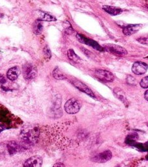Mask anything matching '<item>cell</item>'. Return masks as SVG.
<instances>
[{"mask_svg":"<svg viewBox=\"0 0 148 167\" xmlns=\"http://www.w3.org/2000/svg\"><path fill=\"white\" fill-rule=\"evenodd\" d=\"M40 135V130L37 127H34L27 131L22 132L21 134V140L24 144L32 145L37 142Z\"/></svg>","mask_w":148,"mask_h":167,"instance_id":"obj_1","label":"cell"},{"mask_svg":"<svg viewBox=\"0 0 148 167\" xmlns=\"http://www.w3.org/2000/svg\"><path fill=\"white\" fill-rule=\"evenodd\" d=\"M141 27V25L139 24H130L128 26H125L123 30V33L125 35H131L132 34H134L136 33L139 30L140 28Z\"/></svg>","mask_w":148,"mask_h":167,"instance_id":"obj_12","label":"cell"},{"mask_svg":"<svg viewBox=\"0 0 148 167\" xmlns=\"http://www.w3.org/2000/svg\"><path fill=\"white\" fill-rule=\"evenodd\" d=\"M70 82H72V84L76 87V88H77L78 90H79L81 91H82L85 93H86V95L89 96L90 97H92V98H95V96L94 95V93H93V91L88 88V87L85 85L84 83L81 82V81H78L77 79H74V80H71Z\"/></svg>","mask_w":148,"mask_h":167,"instance_id":"obj_6","label":"cell"},{"mask_svg":"<svg viewBox=\"0 0 148 167\" xmlns=\"http://www.w3.org/2000/svg\"><path fill=\"white\" fill-rule=\"evenodd\" d=\"M39 14L38 20H40L41 21H47V22L56 21V18L53 16H51L48 13H46L42 11H39Z\"/></svg>","mask_w":148,"mask_h":167,"instance_id":"obj_17","label":"cell"},{"mask_svg":"<svg viewBox=\"0 0 148 167\" xmlns=\"http://www.w3.org/2000/svg\"><path fill=\"white\" fill-rule=\"evenodd\" d=\"M137 41L140 42V43H142V44H146L147 45V38H145V37H142V38H140V39H138Z\"/></svg>","mask_w":148,"mask_h":167,"instance_id":"obj_24","label":"cell"},{"mask_svg":"<svg viewBox=\"0 0 148 167\" xmlns=\"http://www.w3.org/2000/svg\"><path fill=\"white\" fill-rule=\"evenodd\" d=\"M68 57L71 61L76 63H78L81 60V58L75 53L74 50L72 49H70L68 51Z\"/></svg>","mask_w":148,"mask_h":167,"instance_id":"obj_20","label":"cell"},{"mask_svg":"<svg viewBox=\"0 0 148 167\" xmlns=\"http://www.w3.org/2000/svg\"><path fill=\"white\" fill-rule=\"evenodd\" d=\"M12 117L9 112L5 110L0 111V132L4 129H10L12 125Z\"/></svg>","mask_w":148,"mask_h":167,"instance_id":"obj_2","label":"cell"},{"mask_svg":"<svg viewBox=\"0 0 148 167\" xmlns=\"http://www.w3.org/2000/svg\"><path fill=\"white\" fill-rule=\"evenodd\" d=\"M118 167H120V166H118Z\"/></svg>","mask_w":148,"mask_h":167,"instance_id":"obj_29","label":"cell"},{"mask_svg":"<svg viewBox=\"0 0 148 167\" xmlns=\"http://www.w3.org/2000/svg\"><path fill=\"white\" fill-rule=\"evenodd\" d=\"M44 57H46V59L49 60L51 57V52L50 51V49L48 47H46L44 49Z\"/></svg>","mask_w":148,"mask_h":167,"instance_id":"obj_21","label":"cell"},{"mask_svg":"<svg viewBox=\"0 0 148 167\" xmlns=\"http://www.w3.org/2000/svg\"><path fill=\"white\" fill-rule=\"evenodd\" d=\"M114 93L115 94V96L119 99L120 101H122V103L125 105V106H127L129 104V101L126 98V96L125 95V93L123 92V90H122L120 88H116L114 90Z\"/></svg>","mask_w":148,"mask_h":167,"instance_id":"obj_14","label":"cell"},{"mask_svg":"<svg viewBox=\"0 0 148 167\" xmlns=\"http://www.w3.org/2000/svg\"><path fill=\"white\" fill-rule=\"evenodd\" d=\"M6 82H7V80L5 78V76L2 75H0V84H3L6 83Z\"/></svg>","mask_w":148,"mask_h":167,"instance_id":"obj_25","label":"cell"},{"mask_svg":"<svg viewBox=\"0 0 148 167\" xmlns=\"http://www.w3.org/2000/svg\"><path fill=\"white\" fill-rule=\"evenodd\" d=\"M43 163L42 158L39 155H34L27 159L24 164V167H41Z\"/></svg>","mask_w":148,"mask_h":167,"instance_id":"obj_10","label":"cell"},{"mask_svg":"<svg viewBox=\"0 0 148 167\" xmlns=\"http://www.w3.org/2000/svg\"><path fill=\"white\" fill-rule=\"evenodd\" d=\"M23 74L25 80L31 81V80L34 79L37 75L36 68L32 64H25L23 68Z\"/></svg>","mask_w":148,"mask_h":167,"instance_id":"obj_5","label":"cell"},{"mask_svg":"<svg viewBox=\"0 0 148 167\" xmlns=\"http://www.w3.org/2000/svg\"><path fill=\"white\" fill-rule=\"evenodd\" d=\"M53 167H65V166L64 164L62 163H57L53 166Z\"/></svg>","mask_w":148,"mask_h":167,"instance_id":"obj_26","label":"cell"},{"mask_svg":"<svg viewBox=\"0 0 148 167\" xmlns=\"http://www.w3.org/2000/svg\"><path fill=\"white\" fill-rule=\"evenodd\" d=\"M53 76L57 80H64L66 79V77L63 72L58 69V67H55L52 72Z\"/></svg>","mask_w":148,"mask_h":167,"instance_id":"obj_19","label":"cell"},{"mask_svg":"<svg viewBox=\"0 0 148 167\" xmlns=\"http://www.w3.org/2000/svg\"><path fill=\"white\" fill-rule=\"evenodd\" d=\"M113 157V154L110 150H107L98 154L92 158V161L98 163H104L110 161Z\"/></svg>","mask_w":148,"mask_h":167,"instance_id":"obj_9","label":"cell"},{"mask_svg":"<svg viewBox=\"0 0 148 167\" xmlns=\"http://www.w3.org/2000/svg\"><path fill=\"white\" fill-rule=\"evenodd\" d=\"M77 38L78 39V41L81 42V43H83V44H85L86 45L88 46H91L92 47H93L94 49L99 50V51H103V48L101 47L97 42H95V41L90 39H88L85 37L84 35H81V34H77Z\"/></svg>","mask_w":148,"mask_h":167,"instance_id":"obj_7","label":"cell"},{"mask_svg":"<svg viewBox=\"0 0 148 167\" xmlns=\"http://www.w3.org/2000/svg\"><path fill=\"white\" fill-rule=\"evenodd\" d=\"M33 30L34 33L36 35H39L42 33L43 30V25H42L41 20L37 19L35 21V22L33 24Z\"/></svg>","mask_w":148,"mask_h":167,"instance_id":"obj_18","label":"cell"},{"mask_svg":"<svg viewBox=\"0 0 148 167\" xmlns=\"http://www.w3.org/2000/svg\"><path fill=\"white\" fill-rule=\"evenodd\" d=\"M103 48L105 51L117 55H126L127 54V50L124 48L116 45H105Z\"/></svg>","mask_w":148,"mask_h":167,"instance_id":"obj_8","label":"cell"},{"mask_svg":"<svg viewBox=\"0 0 148 167\" xmlns=\"http://www.w3.org/2000/svg\"><path fill=\"white\" fill-rule=\"evenodd\" d=\"M81 105L76 99H70L66 101L64 105L65 111L69 114H75L79 112Z\"/></svg>","mask_w":148,"mask_h":167,"instance_id":"obj_3","label":"cell"},{"mask_svg":"<svg viewBox=\"0 0 148 167\" xmlns=\"http://www.w3.org/2000/svg\"><path fill=\"white\" fill-rule=\"evenodd\" d=\"M103 9H104L105 12L111 14V15H118L122 12V10L120 8H117V7L109 6V5H104L103 7Z\"/></svg>","mask_w":148,"mask_h":167,"instance_id":"obj_15","label":"cell"},{"mask_svg":"<svg viewBox=\"0 0 148 167\" xmlns=\"http://www.w3.org/2000/svg\"><path fill=\"white\" fill-rule=\"evenodd\" d=\"M140 86L143 88H147L148 87V76H146L142 79V81L140 82Z\"/></svg>","mask_w":148,"mask_h":167,"instance_id":"obj_22","label":"cell"},{"mask_svg":"<svg viewBox=\"0 0 148 167\" xmlns=\"http://www.w3.org/2000/svg\"><path fill=\"white\" fill-rule=\"evenodd\" d=\"M3 17V14H2V13H0V18H2Z\"/></svg>","mask_w":148,"mask_h":167,"instance_id":"obj_28","label":"cell"},{"mask_svg":"<svg viewBox=\"0 0 148 167\" xmlns=\"http://www.w3.org/2000/svg\"><path fill=\"white\" fill-rule=\"evenodd\" d=\"M127 82L129 84V85H136V80L134 77H132L131 75H129L127 78Z\"/></svg>","mask_w":148,"mask_h":167,"instance_id":"obj_23","label":"cell"},{"mask_svg":"<svg viewBox=\"0 0 148 167\" xmlns=\"http://www.w3.org/2000/svg\"><path fill=\"white\" fill-rule=\"evenodd\" d=\"M144 98L147 101H148V91L147 90L146 91V92L144 93Z\"/></svg>","mask_w":148,"mask_h":167,"instance_id":"obj_27","label":"cell"},{"mask_svg":"<svg viewBox=\"0 0 148 167\" xmlns=\"http://www.w3.org/2000/svg\"><path fill=\"white\" fill-rule=\"evenodd\" d=\"M147 70V65L146 63L141 61H137L133 64L132 71L135 75H141L145 74Z\"/></svg>","mask_w":148,"mask_h":167,"instance_id":"obj_11","label":"cell"},{"mask_svg":"<svg viewBox=\"0 0 148 167\" xmlns=\"http://www.w3.org/2000/svg\"><path fill=\"white\" fill-rule=\"evenodd\" d=\"M20 74V70L18 67H14L11 68L8 71H7V76L10 81H14L18 78Z\"/></svg>","mask_w":148,"mask_h":167,"instance_id":"obj_13","label":"cell"},{"mask_svg":"<svg viewBox=\"0 0 148 167\" xmlns=\"http://www.w3.org/2000/svg\"><path fill=\"white\" fill-rule=\"evenodd\" d=\"M7 149H8L9 153L11 155L16 154L20 150L19 144L15 141H11L7 144Z\"/></svg>","mask_w":148,"mask_h":167,"instance_id":"obj_16","label":"cell"},{"mask_svg":"<svg viewBox=\"0 0 148 167\" xmlns=\"http://www.w3.org/2000/svg\"><path fill=\"white\" fill-rule=\"evenodd\" d=\"M95 76L103 82H111L114 81V77L112 72L106 70H96L94 72Z\"/></svg>","mask_w":148,"mask_h":167,"instance_id":"obj_4","label":"cell"}]
</instances>
